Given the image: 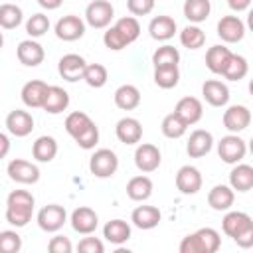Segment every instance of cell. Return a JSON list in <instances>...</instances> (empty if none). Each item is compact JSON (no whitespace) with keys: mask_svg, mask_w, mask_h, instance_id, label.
I'll list each match as a JSON object with an SVG mask.
<instances>
[{"mask_svg":"<svg viewBox=\"0 0 253 253\" xmlns=\"http://www.w3.org/2000/svg\"><path fill=\"white\" fill-rule=\"evenodd\" d=\"M223 233L231 237L239 247L249 249L253 245V219L245 211H227L221 219Z\"/></svg>","mask_w":253,"mask_h":253,"instance_id":"cell-1","label":"cell"},{"mask_svg":"<svg viewBox=\"0 0 253 253\" xmlns=\"http://www.w3.org/2000/svg\"><path fill=\"white\" fill-rule=\"evenodd\" d=\"M93 125V121H91V117L87 115V113H83V111H73V113H69L67 115V119H65V130L75 138L77 134H81L85 128H89Z\"/></svg>","mask_w":253,"mask_h":253,"instance_id":"cell-38","label":"cell"},{"mask_svg":"<svg viewBox=\"0 0 253 253\" xmlns=\"http://www.w3.org/2000/svg\"><path fill=\"white\" fill-rule=\"evenodd\" d=\"M186 128H188V125L176 113H170L162 119V134L166 138H180V136H184Z\"/></svg>","mask_w":253,"mask_h":253,"instance_id":"cell-42","label":"cell"},{"mask_svg":"<svg viewBox=\"0 0 253 253\" xmlns=\"http://www.w3.org/2000/svg\"><path fill=\"white\" fill-rule=\"evenodd\" d=\"M67 107H69V93L63 87L47 85V91H45V99H43L42 109L45 113H49V115H59Z\"/></svg>","mask_w":253,"mask_h":253,"instance_id":"cell-16","label":"cell"},{"mask_svg":"<svg viewBox=\"0 0 253 253\" xmlns=\"http://www.w3.org/2000/svg\"><path fill=\"white\" fill-rule=\"evenodd\" d=\"M6 126L14 136H28L34 130V117L22 109L10 111L6 117Z\"/></svg>","mask_w":253,"mask_h":253,"instance_id":"cell-22","label":"cell"},{"mask_svg":"<svg viewBox=\"0 0 253 253\" xmlns=\"http://www.w3.org/2000/svg\"><path fill=\"white\" fill-rule=\"evenodd\" d=\"M182 10H184L186 20H190L192 24H200V22L208 20V16L211 12V4H210V0H186Z\"/></svg>","mask_w":253,"mask_h":253,"instance_id":"cell-33","label":"cell"},{"mask_svg":"<svg viewBox=\"0 0 253 253\" xmlns=\"http://www.w3.org/2000/svg\"><path fill=\"white\" fill-rule=\"evenodd\" d=\"M180 43L188 49H200L206 43V34L198 26H186L180 32Z\"/></svg>","mask_w":253,"mask_h":253,"instance_id":"cell-39","label":"cell"},{"mask_svg":"<svg viewBox=\"0 0 253 253\" xmlns=\"http://www.w3.org/2000/svg\"><path fill=\"white\" fill-rule=\"evenodd\" d=\"M152 63L154 67H164V65H178L180 63V51L174 45H160L152 53Z\"/></svg>","mask_w":253,"mask_h":253,"instance_id":"cell-41","label":"cell"},{"mask_svg":"<svg viewBox=\"0 0 253 253\" xmlns=\"http://www.w3.org/2000/svg\"><path fill=\"white\" fill-rule=\"evenodd\" d=\"M180 81V69L178 65H164V67H154V83L160 89H172Z\"/></svg>","mask_w":253,"mask_h":253,"instance_id":"cell-35","label":"cell"},{"mask_svg":"<svg viewBox=\"0 0 253 253\" xmlns=\"http://www.w3.org/2000/svg\"><path fill=\"white\" fill-rule=\"evenodd\" d=\"M227 4H229V8H231L233 12H243V10L249 8L251 0H227Z\"/></svg>","mask_w":253,"mask_h":253,"instance_id":"cell-50","label":"cell"},{"mask_svg":"<svg viewBox=\"0 0 253 253\" xmlns=\"http://www.w3.org/2000/svg\"><path fill=\"white\" fill-rule=\"evenodd\" d=\"M174 113L190 126V125H196L202 115H204V107H202V101L196 99V97H182L176 107H174Z\"/></svg>","mask_w":253,"mask_h":253,"instance_id":"cell-19","label":"cell"},{"mask_svg":"<svg viewBox=\"0 0 253 253\" xmlns=\"http://www.w3.org/2000/svg\"><path fill=\"white\" fill-rule=\"evenodd\" d=\"M126 8L132 16H146L154 10V0H126Z\"/></svg>","mask_w":253,"mask_h":253,"instance_id":"cell-47","label":"cell"},{"mask_svg":"<svg viewBox=\"0 0 253 253\" xmlns=\"http://www.w3.org/2000/svg\"><path fill=\"white\" fill-rule=\"evenodd\" d=\"M16 55H18L20 63H24L26 67H36V65H40V63L43 61L45 51H43V47H42L38 42H34V40H24V42L18 43Z\"/></svg>","mask_w":253,"mask_h":253,"instance_id":"cell-20","label":"cell"},{"mask_svg":"<svg viewBox=\"0 0 253 253\" xmlns=\"http://www.w3.org/2000/svg\"><path fill=\"white\" fill-rule=\"evenodd\" d=\"M22 18H24V14H22L20 6L10 4V2L0 4V28L14 30V28H18L22 24Z\"/></svg>","mask_w":253,"mask_h":253,"instance_id":"cell-36","label":"cell"},{"mask_svg":"<svg viewBox=\"0 0 253 253\" xmlns=\"http://www.w3.org/2000/svg\"><path fill=\"white\" fill-rule=\"evenodd\" d=\"M65 221H67V211H65V208L59 206V204L43 206V208L38 211V225H40V229H43V231H47V233L59 231Z\"/></svg>","mask_w":253,"mask_h":253,"instance_id":"cell-6","label":"cell"},{"mask_svg":"<svg viewBox=\"0 0 253 253\" xmlns=\"http://www.w3.org/2000/svg\"><path fill=\"white\" fill-rule=\"evenodd\" d=\"M160 219H162V213L154 206H138L130 213V221L138 229H152V227H156L160 223Z\"/></svg>","mask_w":253,"mask_h":253,"instance_id":"cell-25","label":"cell"},{"mask_svg":"<svg viewBox=\"0 0 253 253\" xmlns=\"http://www.w3.org/2000/svg\"><path fill=\"white\" fill-rule=\"evenodd\" d=\"M231 53L233 51L229 47H225V45H211L208 49V53H206V67L211 73L221 75L225 65H227V61H229V57H231Z\"/></svg>","mask_w":253,"mask_h":253,"instance_id":"cell-28","label":"cell"},{"mask_svg":"<svg viewBox=\"0 0 253 253\" xmlns=\"http://www.w3.org/2000/svg\"><path fill=\"white\" fill-rule=\"evenodd\" d=\"M217 36L225 43H237L245 36V24L237 16H223L217 22Z\"/></svg>","mask_w":253,"mask_h":253,"instance_id":"cell-13","label":"cell"},{"mask_svg":"<svg viewBox=\"0 0 253 253\" xmlns=\"http://www.w3.org/2000/svg\"><path fill=\"white\" fill-rule=\"evenodd\" d=\"M77 251H81V253H103L105 251V245L97 237H83L77 243Z\"/></svg>","mask_w":253,"mask_h":253,"instance_id":"cell-48","label":"cell"},{"mask_svg":"<svg viewBox=\"0 0 253 253\" xmlns=\"http://www.w3.org/2000/svg\"><path fill=\"white\" fill-rule=\"evenodd\" d=\"M83 34H85V22L75 14H67L59 18L55 24V36L63 42H75L83 38Z\"/></svg>","mask_w":253,"mask_h":253,"instance_id":"cell-10","label":"cell"},{"mask_svg":"<svg viewBox=\"0 0 253 253\" xmlns=\"http://www.w3.org/2000/svg\"><path fill=\"white\" fill-rule=\"evenodd\" d=\"M247 71H249L247 59H245L243 55L231 53V57H229V61H227V65H225V69H223L221 75H223L225 79H229V81H241V79L247 75Z\"/></svg>","mask_w":253,"mask_h":253,"instance_id":"cell-34","label":"cell"},{"mask_svg":"<svg viewBox=\"0 0 253 253\" xmlns=\"http://www.w3.org/2000/svg\"><path fill=\"white\" fill-rule=\"evenodd\" d=\"M202 95L211 107H223L229 101V89L219 79H208L202 85Z\"/></svg>","mask_w":253,"mask_h":253,"instance_id":"cell-21","label":"cell"},{"mask_svg":"<svg viewBox=\"0 0 253 253\" xmlns=\"http://www.w3.org/2000/svg\"><path fill=\"white\" fill-rule=\"evenodd\" d=\"M148 32H150L152 40L166 42V40L174 38V34H176V20L170 18V16H156V18L150 20Z\"/></svg>","mask_w":253,"mask_h":253,"instance_id":"cell-26","label":"cell"},{"mask_svg":"<svg viewBox=\"0 0 253 253\" xmlns=\"http://www.w3.org/2000/svg\"><path fill=\"white\" fill-rule=\"evenodd\" d=\"M99 225V217L95 213V210L87 208V206H79L77 210H73L71 213V227L81 233V235H91Z\"/></svg>","mask_w":253,"mask_h":253,"instance_id":"cell-15","label":"cell"},{"mask_svg":"<svg viewBox=\"0 0 253 253\" xmlns=\"http://www.w3.org/2000/svg\"><path fill=\"white\" fill-rule=\"evenodd\" d=\"M22 249V237L12 231V229H6V231H0V253H18Z\"/></svg>","mask_w":253,"mask_h":253,"instance_id":"cell-44","label":"cell"},{"mask_svg":"<svg viewBox=\"0 0 253 253\" xmlns=\"http://www.w3.org/2000/svg\"><path fill=\"white\" fill-rule=\"evenodd\" d=\"M47 249H49L51 253H71V251H73V245H71L69 237L55 235V237H51V239H49Z\"/></svg>","mask_w":253,"mask_h":253,"instance_id":"cell-49","label":"cell"},{"mask_svg":"<svg viewBox=\"0 0 253 253\" xmlns=\"http://www.w3.org/2000/svg\"><path fill=\"white\" fill-rule=\"evenodd\" d=\"M8 152H10V138H8L4 132H0V160H2Z\"/></svg>","mask_w":253,"mask_h":253,"instance_id":"cell-51","label":"cell"},{"mask_svg":"<svg viewBox=\"0 0 253 253\" xmlns=\"http://www.w3.org/2000/svg\"><path fill=\"white\" fill-rule=\"evenodd\" d=\"M8 176L18 184H36L40 180V168L24 158H14L8 162Z\"/></svg>","mask_w":253,"mask_h":253,"instance_id":"cell-9","label":"cell"},{"mask_svg":"<svg viewBox=\"0 0 253 253\" xmlns=\"http://www.w3.org/2000/svg\"><path fill=\"white\" fill-rule=\"evenodd\" d=\"M103 237L113 245H123L130 239V225L125 219H111L103 227Z\"/></svg>","mask_w":253,"mask_h":253,"instance_id":"cell-27","label":"cell"},{"mask_svg":"<svg viewBox=\"0 0 253 253\" xmlns=\"http://www.w3.org/2000/svg\"><path fill=\"white\" fill-rule=\"evenodd\" d=\"M221 237L213 227H200L180 241V253H215Z\"/></svg>","mask_w":253,"mask_h":253,"instance_id":"cell-3","label":"cell"},{"mask_svg":"<svg viewBox=\"0 0 253 253\" xmlns=\"http://www.w3.org/2000/svg\"><path fill=\"white\" fill-rule=\"evenodd\" d=\"M32 154H34V158L38 162H51L55 158V154H57V142H55V138L53 136H47V134L36 138V142L32 146Z\"/></svg>","mask_w":253,"mask_h":253,"instance_id":"cell-32","label":"cell"},{"mask_svg":"<svg viewBox=\"0 0 253 253\" xmlns=\"http://www.w3.org/2000/svg\"><path fill=\"white\" fill-rule=\"evenodd\" d=\"M217 154L225 164H237L247 154V144L237 134H227L217 142Z\"/></svg>","mask_w":253,"mask_h":253,"instance_id":"cell-5","label":"cell"},{"mask_svg":"<svg viewBox=\"0 0 253 253\" xmlns=\"http://www.w3.org/2000/svg\"><path fill=\"white\" fill-rule=\"evenodd\" d=\"M45 91H47V83L40 81V79H32L22 87V101L26 107L30 109H42L43 99H45Z\"/></svg>","mask_w":253,"mask_h":253,"instance_id":"cell-24","label":"cell"},{"mask_svg":"<svg viewBox=\"0 0 253 253\" xmlns=\"http://www.w3.org/2000/svg\"><path fill=\"white\" fill-rule=\"evenodd\" d=\"M2 45H4V36H2V32H0V49H2Z\"/></svg>","mask_w":253,"mask_h":253,"instance_id":"cell-53","label":"cell"},{"mask_svg":"<svg viewBox=\"0 0 253 253\" xmlns=\"http://www.w3.org/2000/svg\"><path fill=\"white\" fill-rule=\"evenodd\" d=\"M38 4H40L43 10H57V8L63 4V0H38Z\"/></svg>","mask_w":253,"mask_h":253,"instance_id":"cell-52","label":"cell"},{"mask_svg":"<svg viewBox=\"0 0 253 253\" xmlns=\"http://www.w3.org/2000/svg\"><path fill=\"white\" fill-rule=\"evenodd\" d=\"M103 43H105L109 49H113V51H119V49H123V47L128 45L126 40L123 38V34H121L115 26H111V28L105 32V36H103Z\"/></svg>","mask_w":253,"mask_h":253,"instance_id":"cell-46","label":"cell"},{"mask_svg":"<svg viewBox=\"0 0 253 253\" xmlns=\"http://www.w3.org/2000/svg\"><path fill=\"white\" fill-rule=\"evenodd\" d=\"M73 140H75L77 146H81L83 150H91V148H95V144L99 142V128H97V125L93 123L89 128H85V130H83L81 134H77Z\"/></svg>","mask_w":253,"mask_h":253,"instance_id":"cell-45","label":"cell"},{"mask_svg":"<svg viewBox=\"0 0 253 253\" xmlns=\"http://www.w3.org/2000/svg\"><path fill=\"white\" fill-rule=\"evenodd\" d=\"M115 105L123 111H132L140 105V91L130 85V83H125L121 85L117 91H115Z\"/></svg>","mask_w":253,"mask_h":253,"instance_id":"cell-30","label":"cell"},{"mask_svg":"<svg viewBox=\"0 0 253 253\" xmlns=\"http://www.w3.org/2000/svg\"><path fill=\"white\" fill-rule=\"evenodd\" d=\"M233 202H235V190H231V186L225 184L213 186L208 194V204L215 211H227L233 206Z\"/></svg>","mask_w":253,"mask_h":253,"instance_id":"cell-23","label":"cell"},{"mask_svg":"<svg viewBox=\"0 0 253 253\" xmlns=\"http://www.w3.org/2000/svg\"><path fill=\"white\" fill-rule=\"evenodd\" d=\"M34 196L28 190H14L6 200V221L14 227H24L32 219L34 211Z\"/></svg>","mask_w":253,"mask_h":253,"instance_id":"cell-2","label":"cell"},{"mask_svg":"<svg viewBox=\"0 0 253 253\" xmlns=\"http://www.w3.org/2000/svg\"><path fill=\"white\" fill-rule=\"evenodd\" d=\"M249 125H251V111L245 105H231L223 113V126L233 134L245 130Z\"/></svg>","mask_w":253,"mask_h":253,"instance_id":"cell-12","label":"cell"},{"mask_svg":"<svg viewBox=\"0 0 253 253\" xmlns=\"http://www.w3.org/2000/svg\"><path fill=\"white\" fill-rule=\"evenodd\" d=\"M202 174H200V170L196 168V166H190V164H186V166H182L180 170H178V174H176V188L184 194V196H194V194H198L200 190H202Z\"/></svg>","mask_w":253,"mask_h":253,"instance_id":"cell-11","label":"cell"},{"mask_svg":"<svg viewBox=\"0 0 253 253\" xmlns=\"http://www.w3.org/2000/svg\"><path fill=\"white\" fill-rule=\"evenodd\" d=\"M229 186L237 192H249L253 188V166L239 164L229 172Z\"/></svg>","mask_w":253,"mask_h":253,"instance_id":"cell-29","label":"cell"},{"mask_svg":"<svg viewBox=\"0 0 253 253\" xmlns=\"http://www.w3.org/2000/svg\"><path fill=\"white\" fill-rule=\"evenodd\" d=\"M115 16V8L111 2L107 0H93L87 8H85V20L91 28L95 30H101V28H107L111 24Z\"/></svg>","mask_w":253,"mask_h":253,"instance_id":"cell-7","label":"cell"},{"mask_svg":"<svg viewBox=\"0 0 253 253\" xmlns=\"http://www.w3.org/2000/svg\"><path fill=\"white\" fill-rule=\"evenodd\" d=\"M115 28L123 34V38L126 40V43H128V45H130L132 42H136V40H138V36H140V24H138V20H136L134 16L119 18V20H117V24H115Z\"/></svg>","mask_w":253,"mask_h":253,"instance_id":"cell-40","label":"cell"},{"mask_svg":"<svg viewBox=\"0 0 253 253\" xmlns=\"http://www.w3.org/2000/svg\"><path fill=\"white\" fill-rule=\"evenodd\" d=\"M115 134L123 144H136L142 138V125L134 117H125L117 123Z\"/></svg>","mask_w":253,"mask_h":253,"instance_id":"cell-17","label":"cell"},{"mask_svg":"<svg viewBox=\"0 0 253 253\" xmlns=\"http://www.w3.org/2000/svg\"><path fill=\"white\" fill-rule=\"evenodd\" d=\"M213 146V136L210 130H204V128H198L190 134L188 138V144H186V152L190 158H202L206 156Z\"/></svg>","mask_w":253,"mask_h":253,"instance_id":"cell-18","label":"cell"},{"mask_svg":"<svg viewBox=\"0 0 253 253\" xmlns=\"http://www.w3.org/2000/svg\"><path fill=\"white\" fill-rule=\"evenodd\" d=\"M47 30H49V18L45 14H42V12L30 16V20L26 22V32L32 38H42Z\"/></svg>","mask_w":253,"mask_h":253,"instance_id":"cell-43","label":"cell"},{"mask_svg":"<svg viewBox=\"0 0 253 253\" xmlns=\"http://www.w3.org/2000/svg\"><path fill=\"white\" fill-rule=\"evenodd\" d=\"M119 168V158L111 148H99L89 160V170L95 178H111Z\"/></svg>","mask_w":253,"mask_h":253,"instance_id":"cell-4","label":"cell"},{"mask_svg":"<svg viewBox=\"0 0 253 253\" xmlns=\"http://www.w3.org/2000/svg\"><path fill=\"white\" fill-rule=\"evenodd\" d=\"M85 65H87V61H85L81 55H77V53H67V55H63V57L59 59L57 71H59V75H61L65 81L75 83V81L83 79Z\"/></svg>","mask_w":253,"mask_h":253,"instance_id":"cell-14","label":"cell"},{"mask_svg":"<svg viewBox=\"0 0 253 253\" xmlns=\"http://www.w3.org/2000/svg\"><path fill=\"white\" fill-rule=\"evenodd\" d=\"M109 79V73H107V67L101 65V63H87L85 65V71H83V81L93 87V89H99L107 83Z\"/></svg>","mask_w":253,"mask_h":253,"instance_id":"cell-37","label":"cell"},{"mask_svg":"<svg viewBox=\"0 0 253 253\" xmlns=\"http://www.w3.org/2000/svg\"><path fill=\"white\" fill-rule=\"evenodd\" d=\"M160 162H162V154H160L158 146H154L150 142H142V144L136 146V150H134V164H136V168L140 172H144V174L154 172V170H158Z\"/></svg>","mask_w":253,"mask_h":253,"instance_id":"cell-8","label":"cell"},{"mask_svg":"<svg viewBox=\"0 0 253 253\" xmlns=\"http://www.w3.org/2000/svg\"><path fill=\"white\" fill-rule=\"evenodd\" d=\"M152 180L148 176H134L126 184V196L134 202H144L152 196Z\"/></svg>","mask_w":253,"mask_h":253,"instance_id":"cell-31","label":"cell"}]
</instances>
